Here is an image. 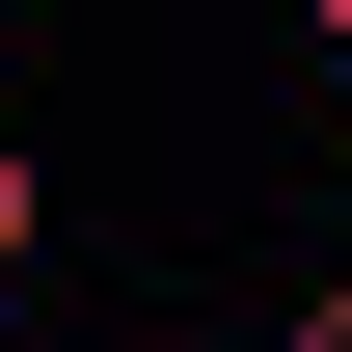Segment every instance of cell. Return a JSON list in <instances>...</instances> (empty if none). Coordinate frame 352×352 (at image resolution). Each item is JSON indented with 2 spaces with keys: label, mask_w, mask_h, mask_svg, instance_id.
Returning <instances> with one entry per match:
<instances>
[{
  "label": "cell",
  "mask_w": 352,
  "mask_h": 352,
  "mask_svg": "<svg viewBox=\"0 0 352 352\" xmlns=\"http://www.w3.org/2000/svg\"><path fill=\"white\" fill-rule=\"evenodd\" d=\"M28 244H54V190H28V135H0V298H28Z\"/></svg>",
  "instance_id": "1"
},
{
  "label": "cell",
  "mask_w": 352,
  "mask_h": 352,
  "mask_svg": "<svg viewBox=\"0 0 352 352\" xmlns=\"http://www.w3.org/2000/svg\"><path fill=\"white\" fill-rule=\"evenodd\" d=\"M298 28H325V54H352V0H298Z\"/></svg>",
  "instance_id": "2"
}]
</instances>
